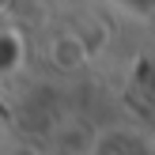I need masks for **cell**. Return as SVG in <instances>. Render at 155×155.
Listing matches in <instances>:
<instances>
[{
    "label": "cell",
    "mask_w": 155,
    "mask_h": 155,
    "mask_svg": "<svg viewBox=\"0 0 155 155\" xmlns=\"http://www.w3.org/2000/svg\"><path fill=\"white\" fill-rule=\"evenodd\" d=\"M8 8H12V0H0V15H4V12H8Z\"/></svg>",
    "instance_id": "cell-2"
},
{
    "label": "cell",
    "mask_w": 155,
    "mask_h": 155,
    "mask_svg": "<svg viewBox=\"0 0 155 155\" xmlns=\"http://www.w3.org/2000/svg\"><path fill=\"white\" fill-rule=\"evenodd\" d=\"M83 61H87V45H83V38L61 34L57 42H53V64H57V68H80Z\"/></svg>",
    "instance_id": "cell-1"
}]
</instances>
